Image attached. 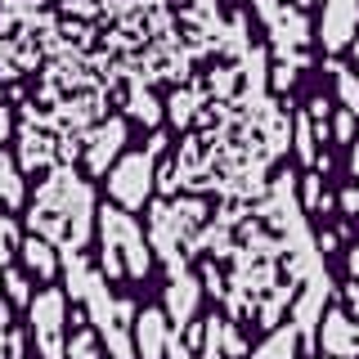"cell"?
I'll return each instance as SVG.
<instances>
[{"mask_svg": "<svg viewBox=\"0 0 359 359\" xmlns=\"http://www.w3.org/2000/svg\"><path fill=\"white\" fill-rule=\"evenodd\" d=\"M140 175H149V166H144V157H130V162L121 166V175H117V194L126 202H140V194H144Z\"/></svg>", "mask_w": 359, "mask_h": 359, "instance_id": "cell-1", "label": "cell"}, {"mask_svg": "<svg viewBox=\"0 0 359 359\" xmlns=\"http://www.w3.org/2000/svg\"><path fill=\"white\" fill-rule=\"evenodd\" d=\"M351 14H355V0H337V5H332V18H328V45H341V41H346Z\"/></svg>", "mask_w": 359, "mask_h": 359, "instance_id": "cell-2", "label": "cell"}]
</instances>
